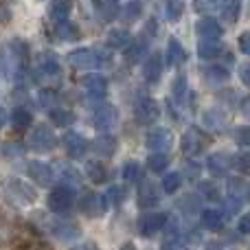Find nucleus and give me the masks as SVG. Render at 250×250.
Listing matches in <instances>:
<instances>
[{
	"label": "nucleus",
	"instance_id": "obj_1",
	"mask_svg": "<svg viewBox=\"0 0 250 250\" xmlns=\"http://www.w3.org/2000/svg\"><path fill=\"white\" fill-rule=\"evenodd\" d=\"M2 193L7 198V202L18 208L33 207L38 202V191L31 185H26L24 180H20V178H7L2 182Z\"/></svg>",
	"mask_w": 250,
	"mask_h": 250
},
{
	"label": "nucleus",
	"instance_id": "obj_2",
	"mask_svg": "<svg viewBox=\"0 0 250 250\" xmlns=\"http://www.w3.org/2000/svg\"><path fill=\"white\" fill-rule=\"evenodd\" d=\"M46 204H48V208H51L53 213H57V215L68 213L70 208L75 207V191L70 189V187H66V185L55 187V189L48 193Z\"/></svg>",
	"mask_w": 250,
	"mask_h": 250
},
{
	"label": "nucleus",
	"instance_id": "obj_3",
	"mask_svg": "<svg viewBox=\"0 0 250 250\" xmlns=\"http://www.w3.org/2000/svg\"><path fill=\"white\" fill-rule=\"evenodd\" d=\"M79 211L86 217H101L105 213V198L95 191H86L79 198Z\"/></svg>",
	"mask_w": 250,
	"mask_h": 250
},
{
	"label": "nucleus",
	"instance_id": "obj_4",
	"mask_svg": "<svg viewBox=\"0 0 250 250\" xmlns=\"http://www.w3.org/2000/svg\"><path fill=\"white\" fill-rule=\"evenodd\" d=\"M207 145H208V138L200 127H189L185 132V136H182V151L187 156H198Z\"/></svg>",
	"mask_w": 250,
	"mask_h": 250
},
{
	"label": "nucleus",
	"instance_id": "obj_5",
	"mask_svg": "<svg viewBox=\"0 0 250 250\" xmlns=\"http://www.w3.org/2000/svg\"><path fill=\"white\" fill-rule=\"evenodd\" d=\"M62 145H64V151L70 156V158H83V156L88 154V147H90V143L86 141V138L82 136V134L77 132H68L64 134V138H62Z\"/></svg>",
	"mask_w": 250,
	"mask_h": 250
},
{
	"label": "nucleus",
	"instance_id": "obj_6",
	"mask_svg": "<svg viewBox=\"0 0 250 250\" xmlns=\"http://www.w3.org/2000/svg\"><path fill=\"white\" fill-rule=\"evenodd\" d=\"M55 145H57V138L51 127L38 125V127L33 129V134H31V147H33L35 151H51Z\"/></svg>",
	"mask_w": 250,
	"mask_h": 250
},
{
	"label": "nucleus",
	"instance_id": "obj_7",
	"mask_svg": "<svg viewBox=\"0 0 250 250\" xmlns=\"http://www.w3.org/2000/svg\"><path fill=\"white\" fill-rule=\"evenodd\" d=\"M165 226H167V215L165 213H145L138 220V233L143 237H151V235H156Z\"/></svg>",
	"mask_w": 250,
	"mask_h": 250
},
{
	"label": "nucleus",
	"instance_id": "obj_8",
	"mask_svg": "<svg viewBox=\"0 0 250 250\" xmlns=\"http://www.w3.org/2000/svg\"><path fill=\"white\" fill-rule=\"evenodd\" d=\"M145 145H147V149H151V151H167L169 147L173 145V134L169 132L167 127H156L147 134Z\"/></svg>",
	"mask_w": 250,
	"mask_h": 250
},
{
	"label": "nucleus",
	"instance_id": "obj_9",
	"mask_svg": "<svg viewBox=\"0 0 250 250\" xmlns=\"http://www.w3.org/2000/svg\"><path fill=\"white\" fill-rule=\"evenodd\" d=\"M26 173H29L31 180H35V185H40V187H48L53 182L51 165L42 163V160H29V163H26Z\"/></svg>",
	"mask_w": 250,
	"mask_h": 250
},
{
	"label": "nucleus",
	"instance_id": "obj_10",
	"mask_svg": "<svg viewBox=\"0 0 250 250\" xmlns=\"http://www.w3.org/2000/svg\"><path fill=\"white\" fill-rule=\"evenodd\" d=\"M68 60L75 68H97V66H101V55L92 48H77L68 55Z\"/></svg>",
	"mask_w": 250,
	"mask_h": 250
},
{
	"label": "nucleus",
	"instance_id": "obj_11",
	"mask_svg": "<svg viewBox=\"0 0 250 250\" xmlns=\"http://www.w3.org/2000/svg\"><path fill=\"white\" fill-rule=\"evenodd\" d=\"M48 230L53 233V237L62 239V242H73V239H77L79 235H82V229H79L75 222H70V220L51 222V224H48Z\"/></svg>",
	"mask_w": 250,
	"mask_h": 250
},
{
	"label": "nucleus",
	"instance_id": "obj_12",
	"mask_svg": "<svg viewBox=\"0 0 250 250\" xmlns=\"http://www.w3.org/2000/svg\"><path fill=\"white\" fill-rule=\"evenodd\" d=\"M134 117H136L138 123L149 125V123L158 121L160 108H158V104H156L154 99H143V101H138L136 108H134Z\"/></svg>",
	"mask_w": 250,
	"mask_h": 250
},
{
	"label": "nucleus",
	"instance_id": "obj_13",
	"mask_svg": "<svg viewBox=\"0 0 250 250\" xmlns=\"http://www.w3.org/2000/svg\"><path fill=\"white\" fill-rule=\"evenodd\" d=\"M195 33L202 40H220L222 35H224V29L220 26V22H217L215 18H202V20H198V24H195Z\"/></svg>",
	"mask_w": 250,
	"mask_h": 250
},
{
	"label": "nucleus",
	"instance_id": "obj_14",
	"mask_svg": "<svg viewBox=\"0 0 250 250\" xmlns=\"http://www.w3.org/2000/svg\"><path fill=\"white\" fill-rule=\"evenodd\" d=\"M117 119H119V112H117V108H114V105L104 104V105H99V108L95 110V125H97L99 129H110V127H114Z\"/></svg>",
	"mask_w": 250,
	"mask_h": 250
},
{
	"label": "nucleus",
	"instance_id": "obj_15",
	"mask_svg": "<svg viewBox=\"0 0 250 250\" xmlns=\"http://www.w3.org/2000/svg\"><path fill=\"white\" fill-rule=\"evenodd\" d=\"M83 88L92 99H104L108 95V79L101 77V75H88L83 79Z\"/></svg>",
	"mask_w": 250,
	"mask_h": 250
},
{
	"label": "nucleus",
	"instance_id": "obj_16",
	"mask_svg": "<svg viewBox=\"0 0 250 250\" xmlns=\"http://www.w3.org/2000/svg\"><path fill=\"white\" fill-rule=\"evenodd\" d=\"M136 202H138V207H141V208L156 207V204L160 202V191L156 189V185H151V182H143L141 189H138Z\"/></svg>",
	"mask_w": 250,
	"mask_h": 250
},
{
	"label": "nucleus",
	"instance_id": "obj_17",
	"mask_svg": "<svg viewBox=\"0 0 250 250\" xmlns=\"http://www.w3.org/2000/svg\"><path fill=\"white\" fill-rule=\"evenodd\" d=\"M40 73L46 79H57L62 75V64L55 53H44V55L40 57Z\"/></svg>",
	"mask_w": 250,
	"mask_h": 250
},
{
	"label": "nucleus",
	"instance_id": "obj_18",
	"mask_svg": "<svg viewBox=\"0 0 250 250\" xmlns=\"http://www.w3.org/2000/svg\"><path fill=\"white\" fill-rule=\"evenodd\" d=\"M117 138L112 136V134H101V136L95 138V143H92V149H95L97 156H104V158H110V156H114V151H117Z\"/></svg>",
	"mask_w": 250,
	"mask_h": 250
},
{
	"label": "nucleus",
	"instance_id": "obj_19",
	"mask_svg": "<svg viewBox=\"0 0 250 250\" xmlns=\"http://www.w3.org/2000/svg\"><path fill=\"white\" fill-rule=\"evenodd\" d=\"M207 167L213 176H226V171L233 167V158L229 154H213V156H208Z\"/></svg>",
	"mask_w": 250,
	"mask_h": 250
},
{
	"label": "nucleus",
	"instance_id": "obj_20",
	"mask_svg": "<svg viewBox=\"0 0 250 250\" xmlns=\"http://www.w3.org/2000/svg\"><path fill=\"white\" fill-rule=\"evenodd\" d=\"M143 75H145V79L149 83H156L160 79V75H163V60H160V55H149L145 60V66H143Z\"/></svg>",
	"mask_w": 250,
	"mask_h": 250
},
{
	"label": "nucleus",
	"instance_id": "obj_21",
	"mask_svg": "<svg viewBox=\"0 0 250 250\" xmlns=\"http://www.w3.org/2000/svg\"><path fill=\"white\" fill-rule=\"evenodd\" d=\"M55 35L62 40V42H77V40L82 38V31H79L77 24L64 20V22H57L55 24Z\"/></svg>",
	"mask_w": 250,
	"mask_h": 250
},
{
	"label": "nucleus",
	"instance_id": "obj_22",
	"mask_svg": "<svg viewBox=\"0 0 250 250\" xmlns=\"http://www.w3.org/2000/svg\"><path fill=\"white\" fill-rule=\"evenodd\" d=\"M200 222H202V229L207 230H222V226H224V217H222L220 211H213V208H207V211H202V215H200Z\"/></svg>",
	"mask_w": 250,
	"mask_h": 250
},
{
	"label": "nucleus",
	"instance_id": "obj_23",
	"mask_svg": "<svg viewBox=\"0 0 250 250\" xmlns=\"http://www.w3.org/2000/svg\"><path fill=\"white\" fill-rule=\"evenodd\" d=\"M70 11H73V0H53L51 7H48L51 18L57 22H64L70 16Z\"/></svg>",
	"mask_w": 250,
	"mask_h": 250
},
{
	"label": "nucleus",
	"instance_id": "obj_24",
	"mask_svg": "<svg viewBox=\"0 0 250 250\" xmlns=\"http://www.w3.org/2000/svg\"><path fill=\"white\" fill-rule=\"evenodd\" d=\"M222 51H224V46H222L220 40H204L198 46V53L202 60H215V57H220Z\"/></svg>",
	"mask_w": 250,
	"mask_h": 250
},
{
	"label": "nucleus",
	"instance_id": "obj_25",
	"mask_svg": "<svg viewBox=\"0 0 250 250\" xmlns=\"http://www.w3.org/2000/svg\"><path fill=\"white\" fill-rule=\"evenodd\" d=\"M229 193H230V198L244 202V200L250 198V185L244 182L242 178H230L229 180Z\"/></svg>",
	"mask_w": 250,
	"mask_h": 250
},
{
	"label": "nucleus",
	"instance_id": "obj_26",
	"mask_svg": "<svg viewBox=\"0 0 250 250\" xmlns=\"http://www.w3.org/2000/svg\"><path fill=\"white\" fill-rule=\"evenodd\" d=\"M185 48L180 46V42H178L176 38L169 40V46H167V55H165V62H167V66L171 68V66H178L182 60H185Z\"/></svg>",
	"mask_w": 250,
	"mask_h": 250
},
{
	"label": "nucleus",
	"instance_id": "obj_27",
	"mask_svg": "<svg viewBox=\"0 0 250 250\" xmlns=\"http://www.w3.org/2000/svg\"><path fill=\"white\" fill-rule=\"evenodd\" d=\"M9 121H11L13 129H18V132H24V129L29 127L31 123H33V117H31V112L26 108H16L11 112V117H9Z\"/></svg>",
	"mask_w": 250,
	"mask_h": 250
},
{
	"label": "nucleus",
	"instance_id": "obj_28",
	"mask_svg": "<svg viewBox=\"0 0 250 250\" xmlns=\"http://www.w3.org/2000/svg\"><path fill=\"white\" fill-rule=\"evenodd\" d=\"M86 173L95 185H104V182L108 180V169H105V165L99 163V160H90V163L86 165Z\"/></svg>",
	"mask_w": 250,
	"mask_h": 250
},
{
	"label": "nucleus",
	"instance_id": "obj_29",
	"mask_svg": "<svg viewBox=\"0 0 250 250\" xmlns=\"http://www.w3.org/2000/svg\"><path fill=\"white\" fill-rule=\"evenodd\" d=\"M220 9H222V18L226 22H237L239 13H242V0H222Z\"/></svg>",
	"mask_w": 250,
	"mask_h": 250
},
{
	"label": "nucleus",
	"instance_id": "obj_30",
	"mask_svg": "<svg viewBox=\"0 0 250 250\" xmlns=\"http://www.w3.org/2000/svg\"><path fill=\"white\" fill-rule=\"evenodd\" d=\"M95 11L104 20H114L119 13V2L117 0H95Z\"/></svg>",
	"mask_w": 250,
	"mask_h": 250
},
{
	"label": "nucleus",
	"instance_id": "obj_31",
	"mask_svg": "<svg viewBox=\"0 0 250 250\" xmlns=\"http://www.w3.org/2000/svg\"><path fill=\"white\" fill-rule=\"evenodd\" d=\"M127 44H132V35L125 29H112L108 33V46L110 48H125Z\"/></svg>",
	"mask_w": 250,
	"mask_h": 250
},
{
	"label": "nucleus",
	"instance_id": "obj_32",
	"mask_svg": "<svg viewBox=\"0 0 250 250\" xmlns=\"http://www.w3.org/2000/svg\"><path fill=\"white\" fill-rule=\"evenodd\" d=\"M204 77H207L208 83H213V86H220V83H226L229 82V70L224 68V66H208L207 70H204Z\"/></svg>",
	"mask_w": 250,
	"mask_h": 250
},
{
	"label": "nucleus",
	"instance_id": "obj_33",
	"mask_svg": "<svg viewBox=\"0 0 250 250\" xmlns=\"http://www.w3.org/2000/svg\"><path fill=\"white\" fill-rule=\"evenodd\" d=\"M169 165V156L165 154V151H154V154H149V158H147V169L154 173H163L165 169H167Z\"/></svg>",
	"mask_w": 250,
	"mask_h": 250
},
{
	"label": "nucleus",
	"instance_id": "obj_34",
	"mask_svg": "<svg viewBox=\"0 0 250 250\" xmlns=\"http://www.w3.org/2000/svg\"><path fill=\"white\" fill-rule=\"evenodd\" d=\"M51 121L57 125V127H68V125L75 123V114L70 110L64 108H53L51 110Z\"/></svg>",
	"mask_w": 250,
	"mask_h": 250
},
{
	"label": "nucleus",
	"instance_id": "obj_35",
	"mask_svg": "<svg viewBox=\"0 0 250 250\" xmlns=\"http://www.w3.org/2000/svg\"><path fill=\"white\" fill-rule=\"evenodd\" d=\"M143 178V169L136 160H127L123 165V180L125 182H138Z\"/></svg>",
	"mask_w": 250,
	"mask_h": 250
},
{
	"label": "nucleus",
	"instance_id": "obj_36",
	"mask_svg": "<svg viewBox=\"0 0 250 250\" xmlns=\"http://www.w3.org/2000/svg\"><path fill=\"white\" fill-rule=\"evenodd\" d=\"M182 11H185V4L180 2V0H165V16H167V20H180Z\"/></svg>",
	"mask_w": 250,
	"mask_h": 250
},
{
	"label": "nucleus",
	"instance_id": "obj_37",
	"mask_svg": "<svg viewBox=\"0 0 250 250\" xmlns=\"http://www.w3.org/2000/svg\"><path fill=\"white\" fill-rule=\"evenodd\" d=\"M9 53H11L18 62L24 64L26 57H29V46H26V42H22V40H11V44H9Z\"/></svg>",
	"mask_w": 250,
	"mask_h": 250
},
{
	"label": "nucleus",
	"instance_id": "obj_38",
	"mask_svg": "<svg viewBox=\"0 0 250 250\" xmlns=\"http://www.w3.org/2000/svg\"><path fill=\"white\" fill-rule=\"evenodd\" d=\"M108 200H110V204H112V207H121L125 200H127V189L121 187V185L110 187V189H108Z\"/></svg>",
	"mask_w": 250,
	"mask_h": 250
},
{
	"label": "nucleus",
	"instance_id": "obj_39",
	"mask_svg": "<svg viewBox=\"0 0 250 250\" xmlns=\"http://www.w3.org/2000/svg\"><path fill=\"white\" fill-rule=\"evenodd\" d=\"M180 185H182V176L178 171H171V173H167V176L163 178L165 193H176V191L180 189Z\"/></svg>",
	"mask_w": 250,
	"mask_h": 250
},
{
	"label": "nucleus",
	"instance_id": "obj_40",
	"mask_svg": "<svg viewBox=\"0 0 250 250\" xmlns=\"http://www.w3.org/2000/svg\"><path fill=\"white\" fill-rule=\"evenodd\" d=\"M143 13V4L138 2V0H132V2H127L123 7V20L132 22V20H138Z\"/></svg>",
	"mask_w": 250,
	"mask_h": 250
},
{
	"label": "nucleus",
	"instance_id": "obj_41",
	"mask_svg": "<svg viewBox=\"0 0 250 250\" xmlns=\"http://www.w3.org/2000/svg\"><path fill=\"white\" fill-rule=\"evenodd\" d=\"M204 123H207L208 127H213V129H222L226 125V119L222 117L217 110H208V112L204 114Z\"/></svg>",
	"mask_w": 250,
	"mask_h": 250
},
{
	"label": "nucleus",
	"instance_id": "obj_42",
	"mask_svg": "<svg viewBox=\"0 0 250 250\" xmlns=\"http://www.w3.org/2000/svg\"><path fill=\"white\" fill-rule=\"evenodd\" d=\"M200 193H202L207 200H211V202H217V200H220V189L208 180L200 182Z\"/></svg>",
	"mask_w": 250,
	"mask_h": 250
},
{
	"label": "nucleus",
	"instance_id": "obj_43",
	"mask_svg": "<svg viewBox=\"0 0 250 250\" xmlns=\"http://www.w3.org/2000/svg\"><path fill=\"white\" fill-rule=\"evenodd\" d=\"M233 167L244 176H250V154H239L237 158H233Z\"/></svg>",
	"mask_w": 250,
	"mask_h": 250
},
{
	"label": "nucleus",
	"instance_id": "obj_44",
	"mask_svg": "<svg viewBox=\"0 0 250 250\" xmlns=\"http://www.w3.org/2000/svg\"><path fill=\"white\" fill-rule=\"evenodd\" d=\"M195 11L200 13H207V11H213V9H220V0H195Z\"/></svg>",
	"mask_w": 250,
	"mask_h": 250
},
{
	"label": "nucleus",
	"instance_id": "obj_45",
	"mask_svg": "<svg viewBox=\"0 0 250 250\" xmlns=\"http://www.w3.org/2000/svg\"><path fill=\"white\" fill-rule=\"evenodd\" d=\"M235 141H237L239 145H250V125L237 127V132H235Z\"/></svg>",
	"mask_w": 250,
	"mask_h": 250
},
{
	"label": "nucleus",
	"instance_id": "obj_46",
	"mask_svg": "<svg viewBox=\"0 0 250 250\" xmlns=\"http://www.w3.org/2000/svg\"><path fill=\"white\" fill-rule=\"evenodd\" d=\"M185 92H187V79L185 77H178L176 82H173V97L180 101L182 97H185Z\"/></svg>",
	"mask_w": 250,
	"mask_h": 250
},
{
	"label": "nucleus",
	"instance_id": "obj_47",
	"mask_svg": "<svg viewBox=\"0 0 250 250\" xmlns=\"http://www.w3.org/2000/svg\"><path fill=\"white\" fill-rule=\"evenodd\" d=\"M16 250H51V246L44 242H29V244H22V246H18Z\"/></svg>",
	"mask_w": 250,
	"mask_h": 250
},
{
	"label": "nucleus",
	"instance_id": "obj_48",
	"mask_svg": "<svg viewBox=\"0 0 250 250\" xmlns=\"http://www.w3.org/2000/svg\"><path fill=\"white\" fill-rule=\"evenodd\" d=\"M62 173H64L68 180H73V182H82V176L77 173V169L68 167V165H62Z\"/></svg>",
	"mask_w": 250,
	"mask_h": 250
},
{
	"label": "nucleus",
	"instance_id": "obj_49",
	"mask_svg": "<svg viewBox=\"0 0 250 250\" xmlns=\"http://www.w3.org/2000/svg\"><path fill=\"white\" fill-rule=\"evenodd\" d=\"M239 48H242L244 55L250 57V31H246V33L239 35Z\"/></svg>",
	"mask_w": 250,
	"mask_h": 250
},
{
	"label": "nucleus",
	"instance_id": "obj_50",
	"mask_svg": "<svg viewBox=\"0 0 250 250\" xmlns=\"http://www.w3.org/2000/svg\"><path fill=\"white\" fill-rule=\"evenodd\" d=\"M9 233H11V229H9L7 220H4V217H0V246H2V244L9 239Z\"/></svg>",
	"mask_w": 250,
	"mask_h": 250
},
{
	"label": "nucleus",
	"instance_id": "obj_51",
	"mask_svg": "<svg viewBox=\"0 0 250 250\" xmlns=\"http://www.w3.org/2000/svg\"><path fill=\"white\" fill-rule=\"evenodd\" d=\"M237 226H239V230H242L244 235H250V213H246V215L239 217Z\"/></svg>",
	"mask_w": 250,
	"mask_h": 250
},
{
	"label": "nucleus",
	"instance_id": "obj_52",
	"mask_svg": "<svg viewBox=\"0 0 250 250\" xmlns=\"http://www.w3.org/2000/svg\"><path fill=\"white\" fill-rule=\"evenodd\" d=\"M4 154L7 156H18V154H22V147L16 145V143H7V145H4Z\"/></svg>",
	"mask_w": 250,
	"mask_h": 250
},
{
	"label": "nucleus",
	"instance_id": "obj_53",
	"mask_svg": "<svg viewBox=\"0 0 250 250\" xmlns=\"http://www.w3.org/2000/svg\"><path fill=\"white\" fill-rule=\"evenodd\" d=\"M185 204H187V211H195V208H198V200H195L193 195H187L180 202V207H185Z\"/></svg>",
	"mask_w": 250,
	"mask_h": 250
},
{
	"label": "nucleus",
	"instance_id": "obj_54",
	"mask_svg": "<svg viewBox=\"0 0 250 250\" xmlns=\"http://www.w3.org/2000/svg\"><path fill=\"white\" fill-rule=\"evenodd\" d=\"M239 77H242V82L250 88V64H244L242 68H239Z\"/></svg>",
	"mask_w": 250,
	"mask_h": 250
},
{
	"label": "nucleus",
	"instance_id": "obj_55",
	"mask_svg": "<svg viewBox=\"0 0 250 250\" xmlns=\"http://www.w3.org/2000/svg\"><path fill=\"white\" fill-rule=\"evenodd\" d=\"M40 99H42V104H46V105H48V104H51L53 99H55V92H53V90H44Z\"/></svg>",
	"mask_w": 250,
	"mask_h": 250
},
{
	"label": "nucleus",
	"instance_id": "obj_56",
	"mask_svg": "<svg viewBox=\"0 0 250 250\" xmlns=\"http://www.w3.org/2000/svg\"><path fill=\"white\" fill-rule=\"evenodd\" d=\"M242 112H244V117L250 119V97H246V99L242 101Z\"/></svg>",
	"mask_w": 250,
	"mask_h": 250
},
{
	"label": "nucleus",
	"instance_id": "obj_57",
	"mask_svg": "<svg viewBox=\"0 0 250 250\" xmlns=\"http://www.w3.org/2000/svg\"><path fill=\"white\" fill-rule=\"evenodd\" d=\"M73 250H99V248H97V244L86 242V244H79V246H77V248H73Z\"/></svg>",
	"mask_w": 250,
	"mask_h": 250
},
{
	"label": "nucleus",
	"instance_id": "obj_58",
	"mask_svg": "<svg viewBox=\"0 0 250 250\" xmlns=\"http://www.w3.org/2000/svg\"><path fill=\"white\" fill-rule=\"evenodd\" d=\"M4 4H0V22H9V18H11V11H4Z\"/></svg>",
	"mask_w": 250,
	"mask_h": 250
},
{
	"label": "nucleus",
	"instance_id": "obj_59",
	"mask_svg": "<svg viewBox=\"0 0 250 250\" xmlns=\"http://www.w3.org/2000/svg\"><path fill=\"white\" fill-rule=\"evenodd\" d=\"M163 250H185V246H178V244H173V242H167L163 246Z\"/></svg>",
	"mask_w": 250,
	"mask_h": 250
},
{
	"label": "nucleus",
	"instance_id": "obj_60",
	"mask_svg": "<svg viewBox=\"0 0 250 250\" xmlns=\"http://www.w3.org/2000/svg\"><path fill=\"white\" fill-rule=\"evenodd\" d=\"M4 123H7V112H4V110L0 108V129L4 127Z\"/></svg>",
	"mask_w": 250,
	"mask_h": 250
},
{
	"label": "nucleus",
	"instance_id": "obj_61",
	"mask_svg": "<svg viewBox=\"0 0 250 250\" xmlns=\"http://www.w3.org/2000/svg\"><path fill=\"white\" fill-rule=\"evenodd\" d=\"M121 250H138V248H136V246H134V244H125V246H123Z\"/></svg>",
	"mask_w": 250,
	"mask_h": 250
}]
</instances>
